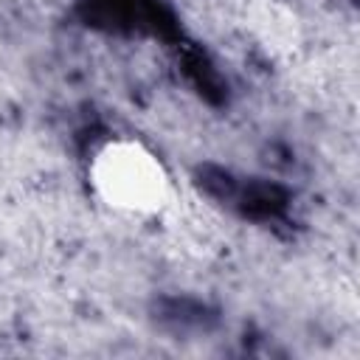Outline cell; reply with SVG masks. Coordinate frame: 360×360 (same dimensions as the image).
I'll use <instances>...</instances> for the list:
<instances>
[{"label":"cell","mask_w":360,"mask_h":360,"mask_svg":"<svg viewBox=\"0 0 360 360\" xmlns=\"http://www.w3.org/2000/svg\"><path fill=\"white\" fill-rule=\"evenodd\" d=\"M87 186L112 214L149 219L169 208L174 186L163 158L132 135L98 143L87 160Z\"/></svg>","instance_id":"6da1fadb"},{"label":"cell","mask_w":360,"mask_h":360,"mask_svg":"<svg viewBox=\"0 0 360 360\" xmlns=\"http://www.w3.org/2000/svg\"><path fill=\"white\" fill-rule=\"evenodd\" d=\"M242 25L267 59H290L304 45V20L287 0H248Z\"/></svg>","instance_id":"7a4b0ae2"}]
</instances>
